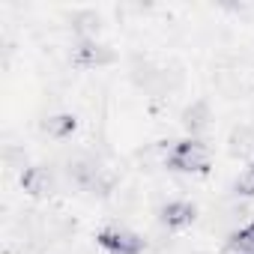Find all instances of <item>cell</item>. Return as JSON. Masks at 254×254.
Masks as SVG:
<instances>
[{
	"instance_id": "6da1fadb",
	"label": "cell",
	"mask_w": 254,
	"mask_h": 254,
	"mask_svg": "<svg viewBox=\"0 0 254 254\" xmlns=\"http://www.w3.org/2000/svg\"><path fill=\"white\" fill-rule=\"evenodd\" d=\"M212 147L200 138H180L171 144V150L165 153L162 165L171 171V174H186V177H206L212 171Z\"/></svg>"
},
{
	"instance_id": "7a4b0ae2",
	"label": "cell",
	"mask_w": 254,
	"mask_h": 254,
	"mask_svg": "<svg viewBox=\"0 0 254 254\" xmlns=\"http://www.w3.org/2000/svg\"><path fill=\"white\" fill-rule=\"evenodd\" d=\"M120 63V51L102 39H75L69 45V66L78 72H102Z\"/></svg>"
},
{
	"instance_id": "3957f363",
	"label": "cell",
	"mask_w": 254,
	"mask_h": 254,
	"mask_svg": "<svg viewBox=\"0 0 254 254\" xmlns=\"http://www.w3.org/2000/svg\"><path fill=\"white\" fill-rule=\"evenodd\" d=\"M93 239L105 254H144L147 251V236L126 224H105L96 230Z\"/></svg>"
},
{
	"instance_id": "277c9868",
	"label": "cell",
	"mask_w": 254,
	"mask_h": 254,
	"mask_svg": "<svg viewBox=\"0 0 254 254\" xmlns=\"http://www.w3.org/2000/svg\"><path fill=\"white\" fill-rule=\"evenodd\" d=\"M156 221H159V227L168 230V233L189 230V227L197 221V203L189 200V197H171V200H165V203L156 209Z\"/></svg>"
},
{
	"instance_id": "5b68a950",
	"label": "cell",
	"mask_w": 254,
	"mask_h": 254,
	"mask_svg": "<svg viewBox=\"0 0 254 254\" xmlns=\"http://www.w3.org/2000/svg\"><path fill=\"white\" fill-rule=\"evenodd\" d=\"M18 186L24 194H30L33 200H48L54 191H57V177H54V168L45 165V162H36V165H27L21 174H18Z\"/></svg>"
},
{
	"instance_id": "8992f818",
	"label": "cell",
	"mask_w": 254,
	"mask_h": 254,
	"mask_svg": "<svg viewBox=\"0 0 254 254\" xmlns=\"http://www.w3.org/2000/svg\"><path fill=\"white\" fill-rule=\"evenodd\" d=\"M212 120H215V114H212L209 99H191V102L180 111V117H177L180 129L189 132V138H200L209 126H212Z\"/></svg>"
},
{
	"instance_id": "52a82bcc",
	"label": "cell",
	"mask_w": 254,
	"mask_h": 254,
	"mask_svg": "<svg viewBox=\"0 0 254 254\" xmlns=\"http://www.w3.org/2000/svg\"><path fill=\"white\" fill-rule=\"evenodd\" d=\"M66 21H69V30L75 39H99L105 30V18L93 6H81V9L66 12Z\"/></svg>"
},
{
	"instance_id": "ba28073f",
	"label": "cell",
	"mask_w": 254,
	"mask_h": 254,
	"mask_svg": "<svg viewBox=\"0 0 254 254\" xmlns=\"http://www.w3.org/2000/svg\"><path fill=\"white\" fill-rule=\"evenodd\" d=\"M39 132H42L48 141L63 144V141H69V138L78 132V117H75L72 111H54V114H48V117L39 120Z\"/></svg>"
},
{
	"instance_id": "9c48e42d",
	"label": "cell",
	"mask_w": 254,
	"mask_h": 254,
	"mask_svg": "<svg viewBox=\"0 0 254 254\" xmlns=\"http://www.w3.org/2000/svg\"><path fill=\"white\" fill-rule=\"evenodd\" d=\"M254 153V123H236L227 132V156L248 159Z\"/></svg>"
},
{
	"instance_id": "30bf717a",
	"label": "cell",
	"mask_w": 254,
	"mask_h": 254,
	"mask_svg": "<svg viewBox=\"0 0 254 254\" xmlns=\"http://www.w3.org/2000/svg\"><path fill=\"white\" fill-rule=\"evenodd\" d=\"M224 248H239V251H251L254 254V218L239 224L236 230H230L227 239H224Z\"/></svg>"
},
{
	"instance_id": "8fae6325",
	"label": "cell",
	"mask_w": 254,
	"mask_h": 254,
	"mask_svg": "<svg viewBox=\"0 0 254 254\" xmlns=\"http://www.w3.org/2000/svg\"><path fill=\"white\" fill-rule=\"evenodd\" d=\"M230 191H233V197H239V200H254V162H248V165L236 174Z\"/></svg>"
},
{
	"instance_id": "7c38bea8",
	"label": "cell",
	"mask_w": 254,
	"mask_h": 254,
	"mask_svg": "<svg viewBox=\"0 0 254 254\" xmlns=\"http://www.w3.org/2000/svg\"><path fill=\"white\" fill-rule=\"evenodd\" d=\"M221 254H251V251H239V248H221Z\"/></svg>"
}]
</instances>
